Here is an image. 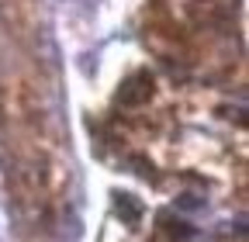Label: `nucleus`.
Returning <instances> with one entry per match:
<instances>
[{
	"label": "nucleus",
	"instance_id": "nucleus-1",
	"mask_svg": "<svg viewBox=\"0 0 249 242\" xmlns=\"http://www.w3.org/2000/svg\"><path fill=\"white\" fill-rule=\"evenodd\" d=\"M152 94V80L145 76V73H135L132 80H124V86H121V104H142L145 97Z\"/></svg>",
	"mask_w": 249,
	"mask_h": 242
},
{
	"label": "nucleus",
	"instance_id": "nucleus-2",
	"mask_svg": "<svg viewBox=\"0 0 249 242\" xmlns=\"http://www.w3.org/2000/svg\"><path fill=\"white\" fill-rule=\"evenodd\" d=\"M118 211H124V218H128L132 225H135V222H139V215H142V211H139V204H135L128 194H121V197H118Z\"/></svg>",
	"mask_w": 249,
	"mask_h": 242
}]
</instances>
